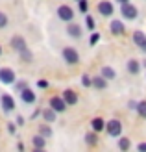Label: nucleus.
Masks as SVG:
<instances>
[{"instance_id":"obj_1","label":"nucleus","mask_w":146,"mask_h":152,"mask_svg":"<svg viewBox=\"0 0 146 152\" xmlns=\"http://www.w3.org/2000/svg\"><path fill=\"white\" fill-rule=\"evenodd\" d=\"M105 132H107L109 137H120L122 135V123L118 119L105 121Z\"/></svg>"},{"instance_id":"obj_2","label":"nucleus","mask_w":146,"mask_h":152,"mask_svg":"<svg viewBox=\"0 0 146 152\" xmlns=\"http://www.w3.org/2000/svg\"><path fill=\"white\" fill-rule=\"evenodd\" d=\"M120 13H122V17H124L126 20H135L137 17H139V10H137L135 4H131V2L120 4Z\"/></svg>"},{"instance_id":"obj_3","label":"nucleus","mask_w":146,"mask_h":152,"mask_svg":"<svg viewBox=\"0 0 146 152\" xmlns=\"http://www.w3.org/2000/svg\"><path fill=\"white\" fill-rule=\"evenodd\" d=\"M61 56H63L65 63H68V65H78L80 63V54L74 47H65L61 50Z\"/></svg>"},{"instance_id":"obj_4","label":"nucleus","mask_w":146,"mask_h":152,"mask_svg":"<svg viewBox=\"0 0 146 152\" xmlns=\"http://www.w3.org/2000/svg\"><path fill=\"white\" fill-rule=\"evenodd\" d=\"M57 19L59 20H63V22H70V20H74V10L70 6H67V4H61L59 7H57Z\"/></svg>"},{"instance_id":"obj_5","label":"nucleus","mask_w":146,"mask_h":152,"mask_svg":"<svg viewBox=\"0 0 146 152\" xmlns=\"http://www.w3.org/2000/svg\"><path fill=\"white\" fill-rule=\"evenodd\" d=\"M96 10H98V13L102 15V17H113V13H115V6L109 2V0H102V2H98Z\"/></svg>"},{"instance_id":"obj_6","label":"nucleus","mask_w":146,"mask_h":152,"mask_svg":"<svg viewBox=\"0 0 146 152\" xmlns=\"http://www.w3.org/2000/svg\"><path fill=\"white\" fill-rule=\"evenodd\" d=\"M48 106H50L52 110H56L57 113H63V111H67V108H68V104L65 102L63 96H52L50 102H48Z\"/></svg>"},{"instance_id":"obj_7","label":"nucleus","mask_w":146,"mask_h":152,"mask_svg":"<svg viewBox=\"0 0 146 152\" xmlns=\"http://www.w3.org/2000/svg\"><path fill=\"white\" fill-rule=\"evenodd\" d=\"M67 35L72 37V39H81L83 30H81L80 24H76L74 20H70V22H67Z\"/></svg>"},{"instance_id":"obj_8","label":"nucleus","mask_w":146,"mask_h":152,"mask_svg":"<svg viewBox=\"0 0 146 152\" xmlns=\"http://www.w3.org/2000/svg\"><path fill=\"white\" fill-rule=\"evenodd\" d=\"M0 82L9 86V83H15V71L9 69V67H2L0 69Z\"/></svg>"},{"instance_id":"obj_9","label":"nucleus","mask_w":146,"mask_h":152,"mask_svg":"<svg viewBox=\"0 0 146 152\" xmlns=\"http://www.w3.org/2000/svg\"><path fill=\"white\" fill-rule=\"evenodd\" d=\"M109 30H111L113 35H118V37L126 34V26H124V22H122L120 19H113L109 22Z\"/></svg>"},{"instance_id":"obj_10","label":"nucleus","mask_w":146,"mask_h":152,"mask_svg":"<svg viewBox=\"0 0 146 152\" xmlns=\"http://www.w3.org/2000/svg\"><path fill=\"white\" fill-rule=\"evenodd\" d=\"M9 45H11V48H13L15 52H22V50H26V48H28L26 39H24L22 35H15V37H11Z\"/></svg>"},{"instance_id":"obj_11","label":"nucleus","mask_w":146,"mask_h":152,"mask_svg":"<svg viewBox=\"0 0 146 152\" xmlns=\"http://www.w3.org/2000/svg\"><path fill=\"white\" fill-rule=\"evenodd\" d=\"M133 43L139 47L141 52H144V54H146V34H144V32H141V30H135V32H133Z\"/></svg>"},{"instance_id":"obj_12","label":"nucleus","mask_w":146,"mask_h":152,"mask_svg":"<svg viewBox=\"0 0 146 152\" xmlns=\"http://www.w3.org/2000/svg\"><path fill=\"white\" fill-rule=\"evenodd\" d=\"M19 95H20V100L24 102V104H33L37 100V95L30 87H24L22 91H19Z\"/></svg>"},{"instance_id":"obj_13","label":"nucleus","mask_w":146,"mask_h":152,"mask_svg":"<svg viewBox=\"0 0 146 152\" xmlns=\"http://www.w3.org/2000/svg\"><path fill=\"white\" fill-rule=\"evenodd\" d=\"M0 104H2V110L6 113H11L15 110V98L11 95H2V98H0Z\"/></svg>"},{"instance_id":"obj_14","label":"nucleus","mask_w":146,"mask_h":152,"mask_svg":"<svg viewBox=\"0 0 146 152\" xmlns=\"http://www.w3.org/2000/svg\"><path fill=\"white\" fill-rule=\"evenodd\" d=\"M61 96L65 98V102H67L68 106H76V104H78V93H76L74 89H65Z\"/></svg>"},{"instance_id":"obj_15","label":"nucleus","mask_w":146,"mask_h":152,"mask_svg":"<svg viewBox=\"0 0 146 152\" xmlns=\"http://www.w3.org/2000/svg\"><path fill=\"white\" fill-rule=\"evenodd\" d=\"M141 67H142V63L139 61V59H128V63H126L128 72H129V74H133V76L141 72Z\"/></svg>"},{"instance_id":"obj_16","label":"nucleus","mask_w":146,"mask_h":152,"mask_svg":"<svg viewBox=\"0 0 146 152\" xmlns=\"http://www.w3.org/2000/svg\"><path fill=\"white\" fill-rule=\"evenodd\" d=\"M41 115H43V119H44V123H56L57 111H56V110H52L50 106H48V108H44V110L41 111Z\"/></svg>"},{"instance_id":"obj_17","label":"nucleus","mask_w":146,"mask_h":152,"mask_svg":"<svg viewBox=\"0 0 146 152\" xmlns=\"http://www.w3.org/2000/svg\"><path fill=\"white\" fill-rule=\"evenodd\" d=\"M91 130H94L96 134L104 132V130H105V121H104L102 117H94L93 121H91Z\"/></svg>"},{"instance_id":"obj_18","label":"nucleus","mask_w":146,"mask_h":152,"mask_svg":"<svg viewBox=\"0 0 146 152\" xmlns=\"http://www.w3.org/2000/svg\"><path fill=\"white\" fill-rule=\"evenodd\" d=\"M100 74L104 76V78L107 80V82H111V80H115L117 78V71L113 69V67H109V65H104L102 69H100Z\"/></svg>"},{"instance_id":"obj_19","label":"nucleus","mask_w":146,"mask_h":152,"mask_svg":"<svg viewBox=\"0 0 146 152\" xmlns=\"http://www.w3.org/2000/svg\"><path fill=\"white\" fill-rule=\"evenodd\" d=\"M93 87H94V89H98V91H104V89H107V80L104 78L102 74H96V76H93Z\"/></svg>"},{"instance_id":"obj_20","label":"nucleus","mask_w":146,"mask_h":152,"mask_svg":"<svg viewBox=\"0 0 146 152\" xmlns=\"http://www.w3.org/2000/svg\"><path fill=\"white\" fill-rule=\"evenodd\" d=\"M32 145L37 150H43L44 147H46V137H43L41 134H37V135H33V137H32Z\"/></svg>"},{"instance_id":"obj_21","label":"nucleus","mask_w":146,"mask_h":152,"mask_svg":"<svg viewBox=\"0 0 146 152\" xmlns=\"http://www.w3.org/2000/svg\"><path fill=\"white\" fill-rule=\"evenodd\" d=\"M85 143L89 147H96L98 145V134L94 130H91L89 134H85Z\"/></svg>"},{"instance_id":"obj_22","label":"nucleus","mask_w":146,"mask_h":152,"mask_svg":"<svg viewBox=\"0 0 146 152\" xmlns=\"http://www.w3.org/2000/svg\"><path fill=\"white\" fill-rule=\"evenodd\" d=\"M131 148V139L129 137H118V150H122V152H126V150H129Z\"/></svg>"},{"instance_id":"obj_23","label":"nucleus","mask_w":146,"mask_h":152,"mask_svg":"<svg viewBox=\"0 0 146 152\" xmlns=\"http://www.w3.org/2000/svg\"><path fill=\"white\" fill-rule=\"evenodd\" d=\"M39 134L43 135V137H46V139H48V137H52V134H54V132H52L50 124H39Z\"/></svg>"},{"instance_id":"obj_24","label":"nucleus","mask_w":146,"mask_h":152,"mask_svg":"<svg viewBox=\"0 0 146 152\" xmlns=\"http://www.w3.org/2000/svg\"><path fill=\"white\" fill-rule=\"evenodd\" d=\"M135 111L139 113V117L146 119V100H139V102H137V108H135Z\"/></svg>"},{"instance_id":"obj_25","label":"nucleus","mask_w":146,"mask_h":152,"mask_svg":"<svg viewBox=\"0 0 146 152\" xmlns=\"http://www.w3.org/2000/svg\"><path fill=\"white\" fill-rule=\"evenodd\" d=\"M81 86H83V87H93V76L81 74Z\"/></svg>"},{"instance_id":"obj_26","label":"nucleus","mask_w":146,"mask_h":152,"mask_svg":"<svg viewBox=\"0 0 146 152\" xmlns=\"http://www.w3.org/2000/svg\"><path fill=\"white\" fill-rule=\"evenodd\" d=\"M78 10L81 13H87L89 11V2H87V0H78Z\"/></svg>"},{"instance_id":"obj_27","label":"nucleus","mask_w":146,"mask_h":152,"mask_svg":"<svg viewBox=\"0 0 146 152\" xmlns=\"http://www.w3.org/2000/svg\"><path fill=\"white\" fill-rule=\"evenodd\" d=\"M19 54H20V58L24 59V61H32V59H33V56H32V52H30L28 48H26V50H22V52H19Z\"/></svg>"},{"instance_id":"obj_28","label":"nucleus","mask_w":146,"mask_h":152,"mask_svg":"<svg viewBox=\"0 0 146 152\" xmlns=\"http://www.w3.org/2000/svg\"><path fill=\"white\" fill-rule=\"evenodd\" d=\"M7 22H9V19H7V15L4 11H0V28H6Z\"/></svg>"},{"instance_id":"obj_29","label":"nucleus","mask_w":146,"mask_h":152,"mask_svg":"<svg viewBox=\"0 0 146 152\" xmlns=\"http://www.w3.org/2000/svg\"><path fill=\"white\" fill-rule=\"evenodd\" d=\"M85 24H87L89 30H94V19L91 17V15H87V17H85Z\"/></svg>"},{"instance_id":"obj_30","label":"nucleus","mask_w":146,"mask_h":152,"mask_svg":"<svg viewBox=\"0 0 146 152\" xmlns=\"http://www.w3.org/2000/svg\"><path fill=\"white\" fill-rule=\"evenodd\" d=\"M98 41H100V34H96V32H94L93 35H91V39H89V45H91V47H94Z\"/></svg>"},{"instance_id":"obj_31","label":"nucleus","mask_w":146,"mask_h":152,"mask_svg":"<svg viewBox=\"0 0 146 152\" xmlns=\"http://www.w3.org/2000/svg\"><path fill=\"white\" fill-rule=\"evenodd\" d=\"M24 87H28L26 82H17V83H15V89H17V91H22Z\"/></svg>"},{"instance_id":"obj_32","label":"nucleus","mask_w":146,"mask_h":152,"mask_svg":"<svg viewBox=\"0 0 146 152\" xmlns=\"http://www.w3.org/2000/svg\"><path fill=\"white\" fill-rule=\"evenodd\" d=\"M37 87L46 89V87H48V82H46V80H39V82H37Z\"/></svg>"},{"instance_id":"obj_33","label":"nucleus","mask_w":146,"mask_h":152,"mask_svg":"<svg viewBox=\"0 0 146 152\" xmlns=\"http://www.w3.org/2000/svg\"><path fill=\"white\" fill-rule=\"evenodd\" d=\"M128 108L135 111V108H137V100H129V102H128Z\"/></svg>"},{"instance_id":"obj_34","label":"nucleus","mask_w":146,"mask_h":152,"mask_svg":"<svg viewBox=\"0 0 146 152\" xmlns=\"http://www.w3.org/2000/svg\"><path fill=\"white\" fill-rule=\"evenodd\" d=\"M137 150H139V152H146V143H139V145H137Z\"/></svg>"},{"instance_id":"obj_35","label":"nucleus","mask_w":146,"mask_h":152,"mask_svg":"<svg viewBox=\"0 0 146 152\" xmlns=\"http://www.w3.org/2000/svg\"><path fill=\"white\" fill-rule=\"evenodd\" d=\"M7 132H9V134H15V124H13V123L7 124Z\"/></svg>"},{"instance_id":"obj_36","label":"nucleus","mask_w":146,"mask_h":152,"mask_svg":"<svg viewBox=\"0 0 146 152\" xmlns=\"http://www.w3.org/2000/svg\"><path fill=\"white\" fill-rule=\"evenodd\" d=\"M17 124H19V126L24 124V117H20V115H19V117H17Z\"/></svg>"},{"instance_id":"obj_37","label":"nucleus","mask_w":146,"mask_h":152,"mask_svg":"<svg viewBox=\"0 0 146 152\" xmlns=\"http://www.w3.org/2000/svg\"><path fill=\"white\" fill-rule=\"evenodd\" d=\"M115 2H118V4H124V2H129V0H115Z\"/></svg>"},{"instance_id":"obj_38","label":"nucleus","mask_w":146,"mask_h":152,"mask_svg":"<svg viewBox=\"0 0 146 152\" xmlns=\"http://www.w3.org/2000/svg\"><path fill=\"white\" fill-rule=\"evenodd\" d=\"M142 65H144V67H146V61H142Z\"/></svg>"},{"instance_id":"obj_39","label":"nucleus","mask_w":146,"mask_h":152,"mask_svg":"<svg viewBox=\"0 0 146 152\" xmlns=\"http://www.w3.org/2000/svg\"><path fill=\"white\" fill-rule=\"evenodd\" d=\"M0 54H2V47H0Z\"/></svg>"},{"instance_id":"obj_40","label":"nucleus","mask_w":146,"mask_h":152,"mask_svg":"<svg viewBox=\"0 0 146 152\" xmlns=\"http://www.w3.org/2000/svg\"><path fill=\"white\" fill-rule=\"evenodd\" d=\"M76 2H78V0H76Z\"/></svg>"}]
</instances>
